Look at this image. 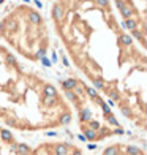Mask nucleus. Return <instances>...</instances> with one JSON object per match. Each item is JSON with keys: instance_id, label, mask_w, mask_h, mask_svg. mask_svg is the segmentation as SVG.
Here are the masks:
<instances>
[{"instance_id": "nucleus-1", "label": "nucleus", "mask_w": 147, "mask_h": 155, "mask_svg": "<svg viewBox=\"0 0 147 155\" xmlns=\"http://www.w3.org/2000/svg\"><path fill=\"white\" fill-rule=\"evenodd\" d=\"M51 18L86 82L139 131H145L147 54L116 15L111 0L52 5Z\"/></svg>"}, {"instance_id": "nucleus-2", "label": "nucleus", "mask_w": 147, "mask_h": 155, "mask_svg": "<svg viewBox=\"0 0 147 155\" xmlns=\"http://www.w3.org/2000/svg\"><path fill=\"white\" fill-rule=\"evenodd\" d=\"M71 120L73 111L60 89L0 45V125L15 133H40Z\"/></svg>"}, {"instance_id": "nucleus-3", "label": "nucleus", "mask_w": 147, "mask_h": 155, "mask_svg": "<svg viewBox=\"0 0 147 155\" xmlns=\"http://www.w3.org/2000/svg\"><path fill=\"white\" fill-rule=\"evenodd\" d=\"M60 92L68 101L76 117L78 128L87 143H103L106 139L122 136L125 128L114 114L109 103L81 78H67L60 81Z\"/></svg>"}, {"instance_id": "nucleus-4", "label": "nucleus", "mask_w": 147, "mask_h": 155, "mask_svg": "<svg viewBox=\"0 0 147 155\" xmlns=\"http://www.w3.org/2000/svg\"><path fill=\"white\" fill-rule=\"evenodd\" d=\"M0 38L13 54L40 62L49 51L51 38L46 19L27 3L11 5L0 18Z\"/></svg>"}, {"instance_id": "nucleus-5", "label": "nucleus", "mask_w": 147, "mask_h": 155, "mask_svg": "<svg viewBox=\"0 0 147 155\" xmlns=\"http://www.w3.org/2000/svg\"><path fill=\"white\" fill-rule=\"evenodd\" d=\"M0 155H86L82 147L67 139H43L37 144L22 141L0 125Z\"/></svg>"}, {"instance_id": "nucleus-6", "label": "nucleus", "mask_w": 147, "mask_h": 155, "mask_svg": "<svg viewBox=\"0 0 147 155\" xmlns=\"http://www.w3.org/2000/svg\"><path fill=\"white\" fill-rule=\"evenodd\" d=\"M127 30L142 49L147 48V0H113Z\"/></svg>"}, {"instance_id": "nucleus-7", "label": "nucleus", "mask_w": 147, "mask_h": 155, "mask_svg": "<svg viewBox=\"0 0 147 155\" xmlns=\"http://www.w3.org/2000/svg\"><path fill=\"white\" fill-rule=\"evenodd\" d=\"M100 155H145L142 146H138L128 141H113L103 147Z\"/></svg>"}, {"instance_id": "nucleus-8", "label": "nucleus", "mask_w": 147, "mask_h": 155, "mask_svg": "<svg viewBox=\"0 0 147 155\" xmlns=\"http://www.w3.org/2000/svg\"><path fill=\"white\" fill-rule=\"evenodd\" d=\"M51 5H71V3H79V2H86V0H46Z\"/></svg>"}]
</instances>
